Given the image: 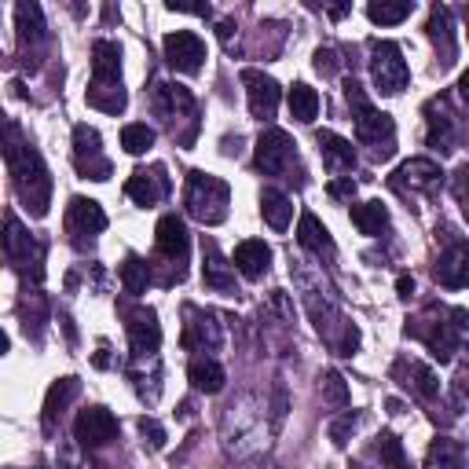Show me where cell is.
Returning <instances> with one entry per match:
<instances>
[{"instance_id": "1", "label": "cell", "mask_w": 469, "mask_h": 469, "mask_svg": "<svg viewBox=\"0 0 469 469\" xmlns=\"http://www.w3.org/2000/svg\"><path fill=\"white\" fill-rule=\"evenodd\" d=\"M12 143H8V166H12V176H15V187L22 202L34 209V216H44L48 213V195H52V180L37 158V150L29 147H19L15 143V125H12Z\"/></svg>"}, {"instance_id": "2", "label": "cell", "mask_w": 469, "mask_h": 469, "mask_svg": "<svg viewBox=\"0 0 469 469\" xmlns=\"http://www.w3.org/2000/svg\"><path fill=\"white\" fill-rule=\"evenodd\" d=\"M88 103L107 110V114H117L125 107L121 52L110 41H96V48H92V92H88Z\"/></svg>"}, {"instance_id": "3", "label": "cell", "mask_w": 469, "mask_h": 469, "mask_svg": "<svg viewBox=\"0 0 469 469\" xmlns=\"http://www.w3.org/2000/svg\"><path fill=\"white\" fill-rule=\"evenodd\" d=\"M349 103H356V136L363 147H370L374 158H389L396 150V125L389 114L370 110L367 100L360 96V85L349 81Z\"/></svg>"}, {"instance_id": "4", "label": "cell", "mask_w": 469, "mask_h": 469, "mask_svg": "<svg viewBox=\"0 0 469 469\" xmlns=\"http://www.w3.org/2000/svg\"><path fill=\"white\" fill-rule=\"evenodd\" d=\"M187 213L202 224H221L228 216V183L209 173H191V180H187Z\"/></svg>"}, {"instance_id": "5", "label": "cell", "mask_w": 469, "mask_h": 469, "mask_svg": "<svg viewBox=\"0 0 469 469\" xmlns=\"http://www.w3.org/2000/svg\"><path fill=\"white\" fill-rule=\"evenodd\" d=\"M374 85H378V92H385V96H392V92H400L403 85H408V62H403L400 48L389 44V41H374Z\"/></svg>"}, {"instance_id": "6", "label": "cell", "mask_w": 469, "mask_h": 469, "mask_svg": "<svg viewBox=\"0 0 469 469\" xmlns=\"http://www.w3.org/2000/svg\"><path fill=\"white\" fill-rule=\"evenodd\" d=\"M74 162H77V173H85L92 180L110 176V162L100 154V133L88 129V125H77L74 129Z\"/></svg>"}, {"instance_id": "7", "label": "cell", "mask_w": 469, "mask_h": 469, "mask_svg": "<svg viewBox=\"0 0 469 469\" xmlns=\"http://www.w3.org/2000/svg\"><path fill=\"white\" fill-rule=\"evenodd\" d=\"M166 59L169 67L183 70V74H198L202 59H206V44L198 34H187V29H176V34L166 37Z\"/></svg>"}, {"instance_id": "8", "label": "cell", "mask_w": 469, "mask_h": 469, "mask_svg": "<svg viewBox=\"0 0 469 469\" xmlns=\"http://www.w3.org/2000/svg\"><path fill=\"white\" fill-rule=\"evenodd\" d=\"M74 433H77V441L85 448H103V444H110L117 436V418L110 411H103V408H88V411L77 415Z\"/></svg>"}, {"instance_id": "9", "label": "cell", "mask_w": 469, "mask_h": 469, "mask_svg": "<svg viewBox=\"0 0 469 469\" xmlns=\"http://www.w3.org/2000/svg\"><path fill=\"white\" fill-rule=\"evenodd\" d=\"M242 81H246V92H249V110L261 121H271L275 117V107H279V85L257 70H242Z\"/></svg>"}, {"instance_id": "10", "label": "cell", "mask_w": 469, "mask_h": 469, "mask_svg": "<svg viewBox=\"0 0 469 469\" xmlns=\"http://www.w3.org/2000/svg\"><path fill=\"white\" fill-rule=\"evenodd\" d=\"M290 162H294V143H290L287 133L271 129V133H264L257 140V169H264V173H283Z\"/></svg>"}, {"instance_id": "11", "label": "cell", "mask_w": 469, "mask_h": 469, "mask_svg": "<svg viewBox=\"0 0 469 469\" xmlns=\"http://www.w3.org/2000/svg\"><path fill=\"white\" fill-rule=\"evenodd\" d=\"M129 341H133L136 356H150L154 349L162 345V327H158V316H154L150 308L129 311Z\"/></svg>"}, {"instance_id": "12", "label": "cell", "mask_w": 469, "mask_h": 469, "mask_svg": "<svg viewBox=\"0 0 469 469\" xmlns=\"http://www.w3.org/2000/svg\"><path fill=\"white\" fill-rule=\"evenodd\" d=\"M436 283L441 287H448V290H462V287H469V246H462V242H455L448 254L436 261Z\"/></svg>"}, {"instance_id": "13", "label": "cell", "mask_w": 469, "mask_h": 469, "mask_svg": "<svg viewBox=\"0 0 469 469\" xmlns=\"http://www.w3.org/2000/svg\"><path fill=\"white\" fill-rule=\"evenodd\" d=\"M441 166H436V162H429V158H415V162H408V166H403L396 176H392V187H400V191H403V187H411V191H436V187H441Z\"/></svg>"}, {"instance_id": "14", "label": "cell", "mask_w": 469, "mask_h": 469, "mask_svg": "<svg viewBox=\"0 0 469 469\" xmlns=\"http://www.w3.org/2000/svg\"><path fill=\"white\" fill-rule=\"evenodd\" d=\"M187 246H191V239H187V228H183L180 216H173V213L162 216L158 221V254L176 261V268H180L187 257Z\"/></svg>"}, {"instance_id": "15", "label": "cell", "mask_w": 469, "mask_h": 469, "mask_svg": "<svg viewBox=\"0 0 469 469\" xmlns=\"http://www.w3.org/2000/svg\"><path fill=\"white\" fill-rule=\"evenodd\" d=\"M396 378H403V385L415 389L422 400H436V396H441V382H436V374L425 363H418V360H400L396 363Z\"/></svg>"}, {"instance_id": "16", "label": "cell", "mask_w": 469, "mask_h": 469, "mask_svg": "<svg viewBox=\"0 0 469 469\" xmlns=\"http://www.w3.org/2000/svg\"><path fill=\"white\" fill-rule=\"evenodd\" d=\"M67 224H70L74 235H100L107 228V213L100 209V202H92V198H74Z\"/></svg>"}, {"instance_id": "17", "label": "cell", "mask_w": 469, "mask_h": 469, "mask_svg": "<svg viewBox=\"0 0 469 469\" xmlns=\"http://www.w3.org/2000/svg\"><path fill=\"white\" fill-rule=\"evenodd\" d=\"M316 143H319V154H323V166H327L330 173H345V169L356 166V150H352V143H349V140H341L337 133H319Z\"/></svg>"}, {"instance_id": "18", "label": "cell", "mask_w": 469, "mask_h": 469, "mask_svg": "<svg viewBox=\"0 0 469 469\" xmlns=\"http://www.w3.org/2000/svg\"><path fill=\"white\" fill-rule=\"evenodd\" d=\"M187 316L195 319V323H187V330H183V345H187V349L206 352V349H216V345H221V330H216L213 316H202V311H195V308H187Z\"/></svg>"}, {"instance_id": "19", "label": "cell", "mask_w": 469, "mask_h": 469, "mask_svg": "<svg viewBox=\"0 0 469 469\" xmlns=\"http://www.w3.org/2000/svg\"><path fill=\"white\" fill-rule=\"evenodd\" d=\"M268 261H271V249L261 242V239H246L239 242L235 249V268L246 275V279H261L268 271Z\"/></svg>"}, {"instance_id": "20", "label": "cell", "mask_w": 469, "mask_h": 469, "mask_svg": "<svg viewBox=\"0 0 469 469\" xmlns=\"http://www.w3.org/2000/svg\"><path fill=\"white\" fill-rule=\"evenodd\" d=\"M202 279H206V287L221 290V294H231V290H235V271H231V264L221 257V249H216L213 242H206V264H202Z\"/></svg>"}, {"instance_id": "21", "label": "cell", "mask_w": 469, "mask_h": 469, "mask_svg": "<svg viewBox=\"0 0 469 469\" xmlns=\"http://www.w3.org/2000/svg\"><path fill=\"white\" fill-rule=\"evenodd\" d=\"M125 191H129V198H136L140 206H154L166 191H169V180L158 173H133L129 183H125Z\"/></svg>"}, {"instance_id": "22", "label": "cell", "mask_w": 469, "mask_h": 469, "mask_svg": "<svg viewBox=\"0 0 469 469\" xmlns=\"http://www.w3.org/2000/svg\"><path fill=\"white\" fill-rule=\"evenodd\" d=\"M154 103H158V110L173 121L176 114H195V100L191 92H187L183 85H169V81H158V88H154Z\"/></svg>"}, {"instance_id": "23", "label": "cell", "mask_w": 469, "mask_h": 469, "mask_svg": "<svg viewBox=\"0 0 469 469\" xmlns=\"http://www.w3.org/2000/svg\"><path fill=\"white\" fill-rule=\"evenodd\" d=\"M297 242L308 249V254H316V257H334V239H330V231L316 221L311 213H304L301 216V228H297Z\"/></svg>"}, {"instance_id": "24", "label": "cell", "mask_w": 469, "mask_h": 469, "mask_svg": "<svg viewBox=\"0 0 469 469\" xmlns=\"http://www.w3.org/2000/svg\"><path fill=\"white\" fill-rule=\"evenodd\" d=\"M429 143L436 150H455V117L448 114L444 100H436L429 107Z\"/></svg>"}, {"instance_id": "25", "label": "cell", "mask_w": 469, "mask_h": 469, "mask_svg": "<svg viewBox=\"0 0 469 469\" xmlns=\"http://www.w3.org/2000/svg\"><path fill=\"white\" fill-rule=\"evenodd\" d=\"M77 389H81V382L77 378H62V382H55L52 389H48V400H44V429L52 433L55 429V422L62 418V411H67V403L77 396Z\"/></svg>"}, {"instance_id": "26", "label": "cell", "mask_w": 469, "mask_h": 469, "mask_svg": "<svg viewBox=\"0 0 469 469\" xmlns=\"http://www.w3.org/2000/svg\"><path fill=\"white\" fill-rule=\"evenodd\" d=\"M261 213H264V221L275 231H287L290 228V216H294V202L283 191H271V187H264V191H261Z\"/></svg>"}, {"instance_id": "27", "label": "cell", "mask_w": 469, "mask_h": 469, "mask_svg": "<svg viewBox=\"0 0 469 469\" xmlns=\"http://www.w3.org/2000/svg\"><path fill=\"white\" fill-rule=\"evenodd\" d=\"M187 378H191V385L198 392H221L224 389V367L221 363H213V360H195L191 370H187Z\"/></svg>"}, {"instance_id": "28", "label": "cell", "mask_w": 469, "mask_h": 469, "mask_svg": "<svg viewBox=\"0 0 469 469\" xmlns=\"http://www.w3.org/2000/svg\"><path fill=\"white\" fill-rule=\"evenodd\" d=\"M385 221H389V213H385L382 202H363V206L352 209V224H356L363 235H378V231L385 228Z\"/></svg>"}, {"instance_id": "29", "label": "cell", "mask_w": 469, "mask_h": 469, "mask_svg": "<svg viewBox=\"0 0 469 469\" xmlns=\"http://www.w3.org/2000/svg\"><path fill=\"white\" fill-rule=\"evenodd\" d=\"M290 114L297 117V121H311L319 114V96H316V88H308V85H294L290 88Z\"/></svg>"}, {"instance_id": "30", "label": "cell", "mask_w": 469, "mask_h": 469, "mask_svg": "<svg viewBox=\"0 0 469 469\" xmlns=\"http://www.w3.org/2000/svg\"><path fill=\"white\" fill-rule=\"evenodd\" d=\"M429 37H433L436 44H444V62H451V55H455V37H451V12H448V8H433Z\"/></svg>"}, {"instance_id": "31", "label": "cell", "mask_w": 469, "mask_h": 469, "mask_svg": "<svg viewBox=\"0 0 469 469\" xmlns=\"http://www.w3.org/2000/svg\"><path fill=\"white\" fill-rule=\"evenodd\" d=\"M15 15H19V37H22V44H37V41L44 37L41 8H37V4H19Z\"/></svg>"}, {"instance_id": "32", "label": "cell", "mask_w": 469, "mask_h": 469, "mask_svg": "<svg viewBox=\"0 0 469 469\" xmlns=\"http://www.w3.org/2000/svg\"><path fill=\"white\" fill-rule=\"evenodd\" d=\"M425 469H462V448L455 441H436L429 448Z\"/></svg>"}, {"instance_id": "33", "label": "cell", "mask_w": 469, "mask_h": 469, "mask_svg": "<svg viewBox=\"0 0 469 469\" xmlns=\"http://www.w3.org/2000/svg\"><path fill=\"white\" fill-rule=\"evenodd\" d=\"M4 249H8V261H15V264H22V261H29V235L19 228V221L15 216H8V235H4Z\"/></svg>"}, {"instance_id": "34", "label": "cell", "mask_w": 469, "mask_h": 469, "mask_svg": "<svg viewBox=\"0 0 469 469\" xmlns=\"http://www.w3.org/2000/svg\"><path fill=\"white\" fill-rule=\"evenodd\" d=\"M150 143H154V133L147 125H125L121 129V147L129 154H143V150H150Z\"/></svg>"}, {"instance_id": "35", "label": "cell", "mask_w": 469, "mask_h": 469, "mask_svg": "<svg viewBox=\"0 0 469 469\" xmlns=\"http://www.w3.org/2000/svg\"><path fill=\"white\" fill-rule=\"evenodd\" d=\"M121 283H125V290H129V294H143V287H147V264L140 257H125Z\"/></svg>"}, {"instance_id": "36", "label": "cell", "mask_w": 469, "mask_h": 469, "mask_svg": "<svg viewBox=\"0 0 469 469\" xmlns=\"http://www.w3.org/2000/svg\"><path fill=\"white\" fill-rule=\"evenodd\" d=\"M378 455H382V465H389V469H408V458H403V444L396 441L392 433H382V436H378Z\"/></svg>"}, {"instance_id": "37", "label": "cell", "mask_w": 469, "mask_h": 469, "mask_svg": "<svg viewBox=\"0 0 469 469\" xmlns=\"http://www.w3.org/2000/svg\"><path fill=\"white\" fill-rule=\"evenodd\" d=\"M367 15L374 22H382V26H392V22H403L411 15V4H408V0H403V4H370Z\"/></svg>"}, {"instance_id": "38", "label": "cell", "mask_w": 469, "mask_h": 469, "mask_svg": "<svg viewBox=\"0 0 469 469\" xmlns=\"http://www.w3.org/2000/svg\"><path fill=\"white\" fill-rule=\"evenodd\" d=\"M323 396L330 403H337V408H345V403H349V385H345V378H341L337 370H327L323 374Z\"/></svg>"}, {"instance_id": "39", "label": "cell", "mask_w": 469, "mask_h": 469, "mask_svg": "<svg viewBox=\"0 0 469 469\" xmlns=\"http://www.w3.org/2000/svg\"><path fill=\"white\" fill-rule=\"evenodd\" d=\"M356 422H360L356 415H345L341 422H334V425H330V441H334L337 448H345V444H349V433L356 429Z\"/></svg>"}, {"instance_id": "40", "label": "cell", "mask_w": 469, "mask_h": 469, "mask_svg": "<svg viewBox=\"0 0 469 469\" xmlns=\"http://www.w3.org/2000/svg\"><path fill=\"white\" fill-rule=\"evenodd\" d=\"M140 433L150 436V448H166V429L154 418H140Z\"/></svg>"}, {"instance_id": "41", "label": "cell", "mask_w": 469, "mask_h": 469, "mask_svg": "<svg viewBox=\"0 0 469 469\" xmlns=\"http://www.w3.org/2000/svg\"><path fill=\"white\" fill-rule=\"evenodd\" d=\"M455 195H458V202L469 209V166H462V169L455 173Z\"/></svg>"}, {"instance_id": "42", "label": "cell", "mask_w": 469, "mask_h": 469, "mask_svg": "<svg viewBox=\"0 0 469 469\" xmlns=\"http://www.w3.org/2000/svg\"><path fill=\"white\" fill-rule=\"evenodd\" d=\"M327 191H330V198H352L356 195V183H352V176L349 180H334Z\"/></svg>"}, {"instance_id": "43", "label": "cell", "mask_w": 469, "mask_h": 469, "mask_svg": "<svg viewBox=\"0 0 469 469\" xmlns=\"http://www.w3.org/2000/svg\"><path fill=\"white\" fill-rule=\"evenodd\" d=\"M316 70L319 74H334V52L330 48H319L316 52Z\"/></svg>"}, {"instance_id": "44", "label": "cell", "mask_w": 469, "mask_h": 469, "mask_svg": "<svg viewBox=\"0 0 469 469\" xmlns=\"http://www.w3.org/2000/svg\"><path fill=\"white\" fill-rule=\"evenodd\" d=\"M396 290H400V297H411L415 294V279L411 275H400L396 279Z\"/></svg>"}, {"instance_id": "45", "label": "cell", "mask_w": 469, "mask_h": 469, "mask_svg": "<svg viewBox=\"0 0 469 469\" xmlns=\"http://www.w3.org/2000/svg\"><path fill=\"white\" fill-rule=\"evenodd\" d=\"M216 34H221V41H231V22H221L216 26Z\"/></svg>"}, {"instance_id": "46", "label": "cell", "mask_w": 469, "mask_h": 469, "mask_svg": "<svg viewBox=\"0 0 469 469\" xmlns=\"http://www.w3.org/2000/svg\"><path fill=\"white\" fill-rule=\"evenodd\" d=\"M96 367H110V360H107V349H100V352H96Z\"/></svg>"}, {"instance_id": "47", "label": "cell", "mask_w": 469, "mask_h": 469, "mask_svg": "<svg viewBox=\"0 0 469 469\" xmlns=\"http://www.w3.org/2000/svg\"><path fill=\"white\" fill-rule=\"evenodd\" d=\"M462 92H465V96H469V74L462 77Z\"/></svg>"}]
</instances>
